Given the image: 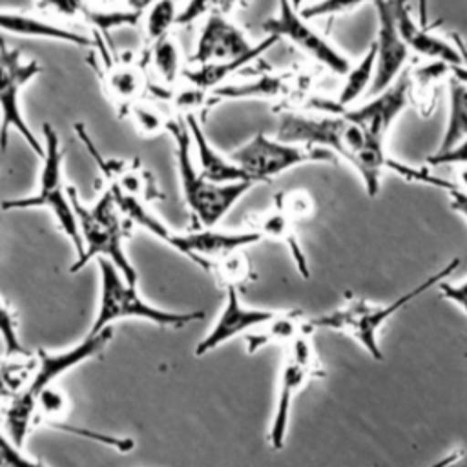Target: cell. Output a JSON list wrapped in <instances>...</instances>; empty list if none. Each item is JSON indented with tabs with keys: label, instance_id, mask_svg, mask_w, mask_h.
Segmentation results:
<instances>
[{
	"label": "cell",
	"instance_id": "8fae6325",
	"mask_svg": "<svg viewBox=\"0 0 467 467\" xmlns=\"http://www.w3.org/2000/svg\"><path fill=\"white\" fill-rule=\"evenodd\" d=\"M263 29L266 35H274L279 40H288L292 46L336 75L343 77L352 64L350 58L325 35H321L290 0H277V13L263 22Z\"/></svg>",
	"mask_w": 467,
	"mask_h": 467
},
{
	"label": "cell",
	"instance_id": "ba28073f",
	"mask_svg": "<svg viewBox=\"0 0 467 467\" xmlns=\"http://www.w3.org/2000/svg\"><path fill=\"white\" fill-rule=\"evenodd\" d=\"M310 334L312 332H301L285 345L286 352L279 368L277 396L266 436L270 447L275 451L285 447L292 407L299 392L308 385L310 379L325 378V368L316 354Z\"/></svg>",
	"mask_w": 467,
	"mask_h": 467
},
{
	"label": "cell",
	"instance_id": "ffe728a7",
	"mask_svg": "<svg viewBox=\"0 0 467 467\" xmlns=\"http://www.w3.org/2000/svg\"><path fill=\"white\" fill-rule=\"evenodd\" d=\"M0 31L16 35V36H26V38H46V40L67 42L80 47L95 46V40L78 29L66 27L49 18L29 15L24 11L0 9Z\"/></svg>",
	"mask_w": 467,
	"mask_h": 467
},
{
	"label": "cell",
	"instance_id": "9c48e42d",
	"mask_svg": "<svg viewBox=\"0 0 467 467\" xmlns=\"http://www.w3.org/2000/svg\"><path fill=\"white\" fill-rule=\"evenodd\" d=\"M42 71L38 60H24L18 49H11L0 38V150L5 151L11 131L18 133L24 142L42 157L44 144L33 133L24 119L20 95L24 88Z\"/></svg>",
	"mask_w": 467,
	"mask_h": 467
},
{
	"label": "cell",
	"instance_id": "b9f144b4",
	"mask_svg": "<svg viewBox=\"0 0 467 467\" xmlns=\"http://www.w3.org/2000/svg\"><path fill=\"white\" fill-rule=\"evenodd\" d=\"M235 4H239V0H217L219 11H223V13H228Z\"/></svg>",
	"mask_w": 467,
	"mask_h": 467
},
{
	"label": "cell",
	"instance_id": "5bb4252c",
	"mask_svg": "<svg viewBox=\"0 0 467 467\" xmlns=\"http://www.w3.org/2000/svg\"><path fill=\"white\" fill-rule=\"evenodd\" d=\"M95 46L99 47L100 60H99V75L102 80V89L108 99L113 102L117 113L126 117L130 106L140 100L148 89V78L144 73V62L131 57H113L104 46V36L93 33Z\"/></svg>",
	"mask_w": 467,
	"mask_h": 467
},
{
	"label": "cell",
	"instance_id": "5b68a950",
	"mask_svg": "<svg viewBox=\"0 0 467 467\" xmlns=\"http://www.w3.org/2000/svg\"><path fill=\"white\" fill-rule=\"evenodd\" d=\"M71 204L77 215V224L82 239V254L75 259L69 272H80L91 259L111 261L124 279L137 285V270L124 250V230L120 224V210L109 188L89 206H86L77 190L69 186Z\"/></svg>",
	"mask_w": 467,
	"mask_h": 467
},
{
	"label": "cell",
	"instance_id": "30bf717a",
	"mask_svg": "<svg viewBox=\"0 0 467 467\" xmlns=\"http://www.w3.org/2000/svg\"><path fill=\"white\" fill-rule=\"evenodd\" d=\"M246 175L257 182H270L274 177L308 162H328L336 157L319 146L297 144L281 139L266 137L263 131L255 133L248 142L239 146L230 155Z\"/></svg>",
	"mask_w": 467,
	"mask_h": 467
},
{
	"label": "cell",
	"instance_id": "4fadbf2b",
	"mask_svg": "<svg viewBox=\"0 0 467 467\" xmlns=\"http://www.w3.org/2000/svg\"><path fill=\"white\" fill-rule=\"evenodd\" d=\"M410 102L409 73H401L390 86L376 91L374 97L356 108H325L323 111L337 109L363 128V131L379 144H387V137L398 117Z\"/></svg>",
	"mask_w": 467,
	"mask_h": 467
},
{
	"label": "cell",
	"instance_id": "8992f818",
	"mask_svg": "<svg viewBox=\"0 0 467 467\" xmlns=\"http://www.w3.org/2000/svg\"><path fill=\"white\" fill-rule=\"evenodd\" d=\"M99 305L88 334L100 332L120 319H144L162 328H182L204 317L202 310L173 312L151 305L139 294L137 285L128 283L119 268L108 259H99Z\"/></svg>",
	"mask_w": 467,
	"mask_h": 467
},
{
	"label": "cell",
	"instance_id": "60d3db41",
	"mask_svg": "<svg viewBox=\"0 0 467 467\" xmlns=\"http://www.w3.org/2000/svg\"><path fill=\"white\" fill-rule=\"evenodd\" d=\"M451 73H452L454 77H458L460 80L467 82V67H465V66H451Z\"/></svg>",
	"mask_w": 467,
	"mask_h": 467
},
{
	"label": "cell",
	"instance_id": "d590c367",
	"mask_svg": "<svg viewBox=\"0 0 467 467\" xmlns=\"http://www.w3.org/2000/svg\"><path fill=\"white\" fill-rule=\"evenodd\" d=\"M441 297L456 305L463 314H467V277L460 279L458 283H449L447 279L438 285Z\"/></svg>",
	"mask_w": 467,
	"mask_h": 467
},
{
	"label": "cell",
	"instance_id": "f546056e",
	"mask_svg": "<svg viewBox=\"0 0 467 467\" xmlns=\"http://www.w3.org/2000/svg\"><path fill=\"white\" fill-rule=\"evenodd\" d=\"M126 117H131L135 130L142 137H155V135L166 131L168 120L171 119V117L164 115L157 106H153L151 102H146L142 99L130 106Z\"/></svg>",
	"mask_w": 467,
	"mask_h": 467
},
{
	"label": "cell",
	"instance_id": "e0dca14e",
	"mask_svg": "<svg viewBox=\"0 0 467 467\" xmlns=\"http://www.w3.org/2000/svg\"><path fill=\"white\" fill-rule=\"evenodd\" d=\"M261 237L254 230L246 232H223L213 228H197L193 232H181V241L177 252L188 257L192 263L201 266L202 270L212 268V263L217 259L243 250L259 243Z\"/></svg>",
	"mask_w": 467,
	"mask_h": 467
},
{
	"label": "cell",
	"instance_id": "d6986e66",
	"mask_svg": "<svg viewBox=\"0 0 467 467\" xmlns=\"http://www.w3.org/2000/svg\"><path fill=\"white\" fill-rule=\"evenodd\" d=\"M184 120L188 124L192 135V148L195 150V166L197 170L213 182H239L252 181L246 171L232 159L223 155L206 137L197 113H184ZM254 182V181H252Z\"/></svg>",
	"mask_w": 467,
	"mask_h": 467
},
{
	"label": "cell",
	"instance_id": "3957f363",
	"mask_svg": "<svg viewBox=\"0 0 467 467\" xmlns=\"http://www.w3.org/2000/svg\"><path fill=\"white\" fill-rule=\"evenodd\" d=\"M166 131L171 135L175 144V161L182 199L199 228H213L255 182H213L206 179L195 166L192 135L184 115L179 113L177 117H171Z\"/></svg>",
	"mask_w": 467,
	"mask_h": 467
},
{
	"label": "cell",
	"instance_id": "7bdbcfd3",
	"mask_svg": "<svg viewBox=\"0 0 467 467\" xmlns=\"http://www.w3.org/2000/svg\"><path fill=\"white\" fill-rule=\"evenodd\" d=\"M290 2H292V4H294L297 9H299V7L303 5V2H305V0H290Z\"/></svg>",
	"mask_w": 467,
	"mask_h": 467
},
{
	"label": "cell",
	"instance_id": "7402d4cb",
	"mask_svg": "<svg viewBox=\"0 0 467 467\" xmlns=\"http://www.w3.org/2000/svg\"><path fill=\"white\" fill-rule=\"evenodd\" d=\"M308 317L301 310H275V314L263 325L246 332V352L255 354L268 345H286L301 332H312Z\"/></svg>",
	"mask_w": 467,
	"mask_h": 467
},
{
	"label": "cell",
	"instance_id": "74e56055",
	"mask_svg": "<svg viewBox=\"0 0 467 467\" xmlns=\"http://www.w3.org/2000/svg\"><path fill=\"white\" fill-rule=\"evenodd\" d=\"M443 192H447L451 208H452L458 215H462V217L465 219V223H467V190H462V188H458L454 182H451V186H449L447 190H443Z\"/></svg>",
	"mask_w": 467,
	"mask_h": 467
},
{
	"label": "cell",
	"instance_id": "ab89813d",
	"mask_svg": "<svg viewBox=\"0 0 467 467\" xmlns=\"http://www.w3.org/2000/svg\"><path fill=\"white\" fill-rule=\"evenodd\" d=\"M418 22L423 26H429V18H427V0H420V16Z\"/></svg>",
	"mask_w": 467,
	"mask_h": 467
},
{
	"label": "cell",
	"instance_id": "d6a6232c",
	"mask_svg": "<svg viewBox=\"0 0 467 467\" xmlns=\"http://www.w3.org/2000/svg\"><path fill=\"white\" fill-rule=\"evenodd\" d=\"M274 206L288 213L294 221H305L314 213V201L305 190H290V192L275 193Z\"/></svg>",
	"mask_w": 467,
	"mask_h": 467
},
{
	"label": "cell",
	"instance_id": "d4e9b609",
	"mask_svg": "<svg viewBox=\"0 0 467 467\" xmlns=\"http://www.w3.org/2000/svg\"><path fill=\"white\" fill-rule=\"evenodd\" d=\"M374 69H376V47L374 42L368 46L365 55L356 62L350 64L348 71L343 75V86L339 89V95L334 102H325L321 109L325 108H348L354 104L370 86L374 80Z\"/></svg>",
	"mask_w": 467,
	"mask_h": 467
},
{
	"label": "cell",
	"instance_id": "cb8c5ba5",
	"mask_svg": "<svg viewBox=\"0 0 467 467\" xmlns=\"http://www.w3.org/2000/svg\"><path fill=\"white\" fill-rule=\"evenodd\" d=\"M467 137V82L452 73L449 75V115L447 124L434 153H441L456 146Z\"/></svg>",
	"mask_w": 467,
	"mask_h": 467
},
{
	"label": "cell",
	"instance_id": "7c38bea8",
	"mask_svg": "<svg viewBox=\"0 0 467 467\" xmlns=\"http://www.w3.org/2000/svg\"><path fill=\"white\" fill-rule=\"evenodd\" d=\"M279 38L274 35H266L261 42L252 44L244 31L235 26L223 11L212 9L206 15V20L201 27L195 51L192 55V64L217 62V60H232L252 53L268 51Z\"/></svg>",
	"mask_w": 467,
	"mask_h": 467
},
{
	"label": "cell",
	"instance_id": "52a82bcc",
	"mask_svg": "<svg viewBox=\"0 0 467 467\" xmlns=\"http://www.w3.org/2000/svg\"><path fill=\"white\" fill-rule=\"evenodd\" d=\"M42 168L38 177V186L31 195L5 199L0 202L4 212L11 210H29V208H44L53 213L57 219V226L64 232V235L73 244L77 257L82 254V239L77 224V215L69 197V186L64 182V166H62V150L57 130L49 124H42Z\"/></svg>",
	"mask_w": 467,
	"mask_h": 467
},
{
	"label": "cell",
	"instance_id": "6da1fadb",
	"mask_svg": "<svg viewBox=\"0 0 467 467\" xmlns=\"http://www.w3.org/2000/svg\"><path fill=\"white\" fill-rule=\"evenodd\" d=\"M275 137L288 142L319 146L334 157H341L361 177L368 197L379 193L383 175L387 171L394 173L400 162L387 153L385 144L370 139L359 124L337 109L319 115L283 111L277 120Z\"/></svg>",
	"mask_w": 467,
	"mask_h": 467
},
{
	"label": "cell",
	"instance_id": "4dcf8cb0",
	"mask_svg": "<svg viewBox=\"0 0 467 467\" xmlns=\"http://www.w3.org/2000/svg\"><path fill=\"white\" fill-rule=\"evenodd\" d=\"M0 339L4 345V352L9 358L27 356L20 336H18V321L11 306L0 297Z\"/></svg>",
	"mask_w": 467,
	"mask_h": 467
},
{
	"label": "cell",
	"instance_id": "ac0fdd59",
	"mask_svg": "<svg viewBox=\"0 0 467 467\" xmlns=\"http://www.w3.org/2000/svg\"><path fill=\"white\" fill-rule=\"evenodd\" d=\"M398 31L407 44L409 51H414L425 58L440 60L449 66H463V55L445 38L429 31V26L414 20L407 0H389Z\"/></svg>",
	"mask_w": 467,
	"mask_h": 467
},
{
	"label": "cell",
	"instance_id": "603a6c76",
	"mask_svg": "<svg viewBox=\"0 0 467 467\" xmlns=\"http://www.w3.org/2000/svg\"><path fill=\"white\" fill-rule=\"evenodd\" d=\"M296 84L297 80L292 73H265L255 80H246L241 84H223L208 93L213 104L221 100L239 99H279L294 93Z\"/></svg>",
	"mask_w": 467,
	"mask_h": 467
},
{
	"label": "cell",
	"instance_id": "f1b7e54d",
	"mask_svg": "<svg viewBox=\"0 0 467 467\" xmlns=\"http://www.w3.org/2000/svg\"><path fill=\"white\" fill-rule=\"evenodd\" d=\"M210 272L215 274V277L223 285V288L224 286L239 288V285L254 279L252 265H250L248 257L244 255V252H241V250H235V252L217 259L215 263H212Z\"/></svg>",
	"mask_w": 467,
	"mask_h": 467
},
{
	"label": "cell",
	"instance_id": "8d00e7d4",
	"mask_svg": "<svg viewBox=\"0 0 467 467\" xmlns=\"http://www.w3.org/2000/svg\"><path fill=\"white\" fill-rule=\"evenodd\" d=\"M213 5H217V0H188V4L179 11L177 24L186 26L193 20H197L202 15H208Z\"/></svg>",
	"mask_w": 467,
	"mask_h": 467
},
{
	"label": "cell",
	"instance_id": "f35d334b",
	"mask_svg": "<svg viewBox=\"0 0 467 467\" xmlns=\"http://www.w3.org/2000/svg\"><path fill=\"white\" fill-rule=\"evenodd\" d=\"M95 2L104 5V2H115V0H95ZM122 2L126 4V9H131V11H137V13L142 15L157 0H122Z\"/></svg>",
	"mask_w": 467,
	"mask_h": 467
},
{
	"label": "cell",
	"instance_id": "2e32d148",
	"mask_svg": "<svg viewBox=\"0 0 467 467\" xmlns=\"http://www.w3.org/2000/svg\"><path fill=\"white\" fill-rule=\"evenodd\" d=\"M374 7L378 11V36L374 42L376 47V69L372 80V93L390 86L401 73L409 60V47L403 42L394 13L389 0H376Z\"/></svg>",
	"mask_w": 467,
	"mask_h": 467
},
{
	"label": "cell",
	"instance_id": "ee69618b",
	"mask_svg": "<svg viewBox=\"0 0 467 467\" xmlns=\"http://www.w3.org/2000/svg\"><path fill=\"white\" fill-rule=\"evenodd\" d=\"M465 358H467V354H465Z\"/></svg>",
	"mask_w": 467,
	"mask_h": 467
},
{
	"label": "cell",
	"instance_id": "1f68e13d",
	"mask_svg": "<svg viewBox=\"0 0 467 467\" xmlns=\"http://www.w3.org/2000/svg\"><path fill=\"white\" fill-rule=\"evenodd\" d=\"M67 409L69 400L58 387H55V383L40 390V394L35 400V414L49 421H58L67 412Z\"/></svg>",
	"mask_w": 467,
	"mask_h": 467
},
{
	"label": "cell",
	"instance_id": "836d02e7",
	"mask_svg": "<svg viewBox=\"0 0 467 467\" xmlns=\"http://www.w3.org/2000/svg\"><path fill=\"white\" fill-rule=\"evenodd\" d=\"M376 0H316L306 5H301L299 11L305 18H323V16H336L358 9L365 4H374Z\"/></svg>",
	"mask_w": 467,
	"mask_h": 467
},
{
	"label": "cell",
	"instance_id": "484cf974",
	"mask_svg": "<svg viewBox=\"0 0 467 467\" xmlns=\"http://www.w3.org/2000/svg\"><path fill=\"white\" fill-rule=\"evenodd\" d=\"M148 58L151 60L153 69H155L159 80L164 84V88L170 89L181 82L184 66H182L177 40L171 36V33L151 42Z\"/></svg>",
	"mask_w": 467,
	"mask_h": 467
},
{
	"label": "cell",
	"instance_id": "83f0119b",
	"mask_svg": "<svg viewBox=\"0 0 467 467\" xmlns=\"http://www.w3.org/2000/svg\"><path fill=\"white\" fill-rule=\"evenodd\" d=\"M177 4L175 0H157L144 13V36L151 44L161 36L171 33L173 26H177Z\"/></svg>",
	"mask_w": 467,
	"mask_h": 467
},
{
	"label": "cell",
	"instance_id": "277c9868",
	"mask_svg": "<svg viewBox=\"0 0 467 467\" xmlns=\"http://www.w3.org/2000/svg\"><path fill=\"white\" fill-rule=\"evenodd\" d=\"M113 337V328L106 327L100 332L86 334L82 341L77 345L49 352L40 348L36 354V367L27 383L20 392H16L9 405L4 410V427L5 434L18 445H24L26 434L31 427L33 416H35V400L46 387L53 385L58 378H62L66 372L75 368L77 365L99 356L106 345Z\"/></svg>",
	"mask_w": 467,
	"mask_h": 467
},
{
	"label": "cell",
	"instance_id": "9a60e30c",
	"mask_svg": "<svg viewBox=\"0 0 467 467\" xmlns=\"http://www.w3.org/2000/svg\"><path fill=\"white\" fill-rule=\"evenodd\" d=\"M224 305L213 321L212 328L206 332V336L195 345V356L201 358L224 343L232 341L234 337L250 332L252 328L263 325L268 321L275 310L268 308H254L246 306L239 297V288L235 286H224Z\"/></svg>",
	"mask_w": 467,
	"mask_h": 467
},
{
	"label": "cell",
	"instance_id": "44dd1931",
	"mask_svg": "<svg viewBox=\"0 0 467 467\" xmlns=\"http://www.w3.org/2000/svg\"><path fill=\"white\" fill-rule=\"evenodd\" d=\"M296 223L297 221H294L288 213H285L277 206H272L270 210H265V212L252 213L248 217L250 230L259 234L261 239H272V241L285 244L294 265H296L297 274L303 279H308L310 265H308V257L303 250V244L299 241V235L296 232Z\"/></svg>",
	"mask_w": 467,
	"mask_h": 467
},
{
	"label": "cell",
	"instance_id": "e575fe53",
	"mask_svg": "<svg viewBox=\"0 0 467 467\" xmlns=\"http://www.w3.org/2000/svg\"><path fill=\"white\" fill-rule=\"evenodd\" d=\"M7 434L0 432V465H16V467H31L40 465V462L26 456Z\"/></svg>",
	"mask_w": 467,
	"mask_h": 467
},
{
	"label": "cell",
	"instance_id": "7a4b0ae2",
	"mask_svg": "<svg viewBox=\"0 0 467 467\" xmlns=\"http://www.w3.org/2000/svg\"><path fill=\"white\" fill-rule=\"evenodd\" d=\"M460 265V257H452L449 263H445L440 270L421 279L418 285L409 288L407 292L400 294L398 297L390 299L389 303L370 301L363 296H354L352 292H347L345 301L337 305L336 308L310 317L312 328H325L339 334H347L352 337L365 352L376 359L383 361V350L379 345V334L387 321H390L400 310L414 303L418 297L427 294L431 288L438 286L441 281L449 279Z\"/></svg>",
	"mask_w": 467,
	"mask_h": 467
},
{
	"label": "cell",
	"instance_id": "4316f807",
	"mask_svg": "<svg viewBox=\"0 0 467 467\" xmlns=\"http://www.w3.org/2000/svg\"><path fill=\"white\" fill-rule=\"evenodd\" d=\"M445 75H451V66L440 60H432V64L421 66L409 73L410 95L414 93L420 106L425 108L423 115L432 111L436 100V86L440 80L445 78Z\"/></svg>",
	"mask_w": 467,
	"mask_h": 467
}]
</instances>
